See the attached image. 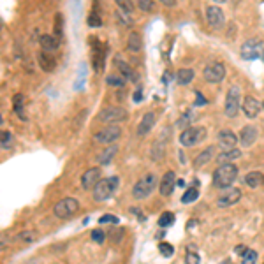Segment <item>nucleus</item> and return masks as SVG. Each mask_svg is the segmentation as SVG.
I'll list each match as a JSON object with an SVG mask.
<instances>
[{"label": "nucleus", "mask_w": 264, "mask_h": 264, "mask_svg": "<svg viewBox=\"0 0 264 264\" xmlns=\"http://www.w3.org/2000/svg\"><path fill=\"white\" fill-rule=\"evenodd\" d=\"M238 178V167L234 164H224L219 166L213 173V187L217 188H229Z\"/></svg>", "instance_id": "nucleus-1"}, {"label": "nucleus", "mask_w": 264, "mask_h": 264, "mask_svg": "<svg viewBox=\"0 0 264 264\" xmlns=\"http://www.w3.org/2000/svg\"><path fill=\"white\" fill-rule=\"evenodd\" d=\"M118 185H120V178L118 176L104 178V180H101L94 187V199L97 203L106 201V199H109L113 194H115V190L118 188Z\"/></svg>", "instance_id": "nucleus-2"}, {"label": "nucleus", "mask_w": 264, "mask_h": 264, "mask_svg": "<svg viewBox=\"0 0 264 264\" xmlns=\"http://www.w3.org/2000/svg\"><path fill=\"white\" fill-rule=\"evenodd\" d=\"M157 185H159V181H157L155 174H145L136 181L134 188H132V195H134V199H146L155 190Z\"/></svg>", "instance_id": "nucleus-3"}, {"label": "nucleus", "mask_w": 264, "mask_h": 264, "mask_svg": "<svg viewBox=\"0 0 264 264\" xmlns=\"http://www.w3.org/2000/svg\"><path fill=\"white\" fill-rule=\"evenodd\" d=\"M127 118H129V113H127V109L120 108V106H109V108H104L97 116L99 122L113 123V125H116L118 122H125Z\"/></svg>", "instance_id": "nucleus-4"}, {"label": "nucleus", "mask_w": 264, "mask_h": 264, "mask_svg": "<svg viewBox=\"0 0 264 264\" xmlns=\"http://www.w3.org/2000/svg\"><path fill=\"white\" fill-rule=\"evenodd\" d=\"M240 53L245 60L264 58V42L259 41V39H248V41L243 42Z\"/></svg>", "instance_id": "nucleus-5"}, {"label": "nucleus", "mask_w": 264, "mask_h": 264, "mask_svg": "<svg viewBox=\"0 0 264 264\" xmlns=\"http://www.w3.org/2000/svg\"><path fill=\"white\" fill-rule=\"evenodd\" d=\"M241 108V95H240V87H231L229 92H227L226 97V106H224V111H226V116L229 118H234L238 115Z\"/></svg>", "instance_id": "nucleus-6"}, {"label": "nucleus", "mask_w": 264, "mask_h": 264, "mask_svg": "<svg viewBox=\"0 0 264 264\" xmlns=\"http://www.w3.org/2000/svg\"><path fill=\"white\" fill-rule=\"evenodd\" d=\"M206 129L205 127H187L180 134V143L183 146H195L206 138Z\"/></svg>", "instance_id": "nucleus-7"}, {"label": "nucleus", "mask_w": 264, "mask_h": 264, "mask_svg": "<svg viewBox=\"0 0 264 264\" xmlns=\"http://www.w3.org/2000/svg\"><path fill=\"white\" fill-rule=\"evenodd\" d=\"M78 210H80V203H78V199L65 197V199H62V201L56 203L55 208H53V213H55L58 219H69V217H73Z\"/></svg>", "instance_id": "nucleus-8"}, {"label": "nucleus", "mask_w": 264, "mask_h": 264, "mask_svg": "<svg viewBox=\"0 0 264 264\" xmlns=\"http://www.w3.org/2000/svg\"><path fill=\"white\" fill-rule=\"evenodd\" d=\"M120 136H122V129H120L118 125H108V127H104V129H101L99 132H95L94 141L108 146V145H111V143H115Z\"/></svg>", "instance_id": "nucleus-9"}, {"label": "nucleus", "mask_w": 264, "mask_h": 264, "mask_svg": "<svg viewBox=\"0 0 264 264\" xmlns=\"http://www.w3.org/2000/svg\"><path fill=\"white\" fill-rule=\"evenodd\" d=\"M205 80L208 83H220V81L226 78V65L222 62H212L205 67V73H203Z\"/></svg>", "instance_id": "nucleus-10"}, {"label": "nucleus", "mask_w": 264, "mask_h": 264, "mask_svg": "<svg viewBox=\"0 0 264 264\" xmlns=\"http://www.w3.org/2000/svg\"><path fill=\"white\" fill-rule=\"evenodd\" d=\"M206 21L210 23V27L220 30L226 23V16H224V11L219 6H208L206 9Z\"/></svg>", "instance_id": "nucleus-11"}, {"label": "nucleus", "mask_w": 264, "mask_h": 264, "mask_svg": "<svg viewBox=\"0 0 264 264\" xmlns=\"http://www.w3.org/2000/svg\"><path fill=\"white\" fill-rule=\"evenodd\" d=\"M217 141H219V146L224 150V152H229V150H234L238 145V136L234 134L233 130L229 129H224L219 132L217 136Z\"/></svg>", "instance_id": "nucleus-12"}, {"label": "nucleus", "mask_w": 264, "mask_h": 264, "mask_svg": "<svg viewBox=\"0 0 264 264\" xmlns=\"http://www.w3.org/2000/svg\"><path fill=\"white\" fill-rule=\"evenodd\" d=\"M240 199H241V190L236 187H233L227 192H224L222 195H219V199H217V206H219V208H227V206L236 205Z\"/></svg>", "instance_id": "nucleus-13"}, {"label": "nucleus", "mask_w": 264, "mask_h": 264, "mask_svg": "<svg viewBox=\"0 0 264 264\" xmlns=\"http://www.w3.org/2000/svg\"><path fill=\"white\" fill-rule=\"evenodd\" d=\"M176 174H174V171H167L166 174L162 176V180L159 181V192L162 195H171L174 190V187H176Z\"/></svg>", "instance_id": "nucleus-14"}, {"label": "nucleus", "mask_w": 264, "mask_h": 264, "mask_svg": "<svg viewBox=\"0 0 264 264\" xmlns=\"http://www.w3.org/2000/svg\"><path fill=\"white\" fill-rule=\"evenodd\" d=\"M99 181H101V167H90V169L85 171L83 176H81V187H83L85 190H88V188L95 187Z\"/></svg>", "instance_id": "nucleus-15"}, {"label": "nucleus", "mask_w": 264, "mask_h": 264, "mask_svg": "<svg viewBox=\"0 0 264 264\" xmlns=\"http://www.w3.org/2000/svg\"><path fill=\"white\" fill-rule=\"evenodd\" d=\"M241 109H243L247 118H255L259 115V111H261V102L255 97H252V95H247L243 99V102H241Z\"/></svg>", "instance_id": "nucleus-16"}, {"label": "nucleus", "mask_w": 264, "mask_h": 264, "mask_svg": "<svg viewBox=\"0 0 264 264\" xmlns=\"http://www.w3.org/2000/svg\"><path fill=\"white\" fill-rule=\"evenodd\" d=\"M257 136H259V132L254 125H245L240 132V143L245 146V148H250V146L255 143V139H257Z\"/></svg>", "instance_id": "nucleus-17"}, {"label": "nucleus", "mask_w": 264, "mask_h": 264, "mask_svg": "<svg viewBox=\"0 0 264 264\" xmlns=\"http://www.w3.org/2000/svg\"><path fill=\"white\" fill-rule=\"evenodd\" d=\"M155 120H157V116H155V113L153 111L145 113L143 118H141V122H139V125H138V136L148 134V132L153 129V125H155Z\"/></svg>", "instance_id": "nucleus-18"}, {"label": "nucleus", "mask_w": 264, "mask_h": 264, "mask_svg": "<svg viewBox=\"0 0 264 264\" xmlns=\"http://www.w3.org/2000/svg\"><path fill=\"white\" fill-rule=\"evenodd\" d=\"M37 62H39V67H41L44 73H53L56 67V60L51 53H46V51H41L37 55Z\"/></svg>", "instance_id": "nucleus-19"}, {"label": "nucleus", "mask_w": 264, "mask_h": 264, "mask_svg": "<svg viewBox=\"0 0 264 264\" xmlns=\"http://www.w3.org/2000/svg\"><path fill=\"white\" fill-rule=\"evenodd\" d=\"M39 44H41L42 51L51 53V51H55V49L60 46V39L55 37V35L44 34V35H41V39H39Z\"/></svg>", "instance_id": "nucleus-20"}, {"label": "nucleus", "mask_w": 264, "mask_h": 264, "mask_svg": "<svg viewBox=\"0 0 264 264\" xmlns=\"http://www.w3.org/2000/svg\"><path fill=\"white\" fill-rule=\"evenodd\" d=\"M127 49L130 53H139L143 49V39L138 32H130L129 39H127Z\"/></svg>", "instance_id": "nucleus-21"}, {"label": "nucleus", "mask_w": 264, "mask_h": 264, "mask_svg": "<svg viewBox=\"0 0 264 264\" xmlns=\"http://www.w3.org/2000/svg\"><path fill=\"white\" fill-rule=\"evenodd\" d=\"M241 157V152L238 148L234 150H229V152H222L219 157H217V162H219V166H224V164H233V160L240 159Z\"/></svg>", "instance_id": "nucleus-22"}, {"label": "nucleus", "mask_w": 264, "mask_h": 264, "mask_svg": "<svg viewBox=\"0 0 264 264\" xmlns=\"http://www.w3.org/2000/svg\"><path fill=\"white\" fill-rule=\"evenodd\" d=\"M245 183L248 185L250 188H259L261 185H264V174L259 173V171H252L245 176Z\"/></svg>", "instance_id": "nucleus-23"}, {"label": "nucleus", "mask_w": 264, "mask_h": 264, "mask_svg": "<svg viewBox=\"0 0 264 264\" xmlns=\"http://www.w3.org/2000/svg\"><path fill=\"white\" fill-rule=\"evenodd\" d=\"M115 63H116V67L120 69V76H123L125 80H130V81H136V80H138L136 73L132 71V67H130L127 62H123V60H116Z\"/></svg>", "instance_id": "nucleus-24"}, {"label": "nucleus", "mask_w": 264, "mask_h": 264, "mask_svg": "<svg viewBox=\"0 0 264 264\" xmlns=\"http://www.w3.org/2000/svg\"><path fill=\"white\" fill-rule=\"evenodd\" d=\"M213 153H215V148H212V146H210V148H206L205 152H201L194 159V166L195 167H203L205 164H208L210 160L213 159Z\"/></svg>", "instance_id": "nucleus-25"}, {"label": "nucleus", "mask_w": 264, "mask_h": 264, "mask_svg": "<svg viewBox=\"0 0 264 264\" xmlns=\"http://www.w3.org/2000/svg\"><path fill=\"white\" fill-rule=\"evenodd\" d=\"M116 152H118V148H116L115 145H113V146H108V148H106L104 152L99 153V157H97L99 164H109V162H111L113 157L116 155Z\"/></svg>", "instance_id": "nucleus-26"}, {"label": "nucleus", "mask_w": 264, "mask_h": 264, "mask_svg": "<svg viewBox=\"0 0 264 264\" xmlns=\"http://www.w3.org/2000/svg\"><path fill=\"white\" fill-rule=\"evenodd\" d=\"M90 42H94V56H95V69L101 73L102 71V65H101V62H102V56H104V49H99L101 48V44H99V41L97 39H92Z\"/></svg>", "instance_id": "nucleus-27"}, {"label": "nucleus", "mask_w": 264, "mask_h": 264, "mask_svg": "<svg viewBox=\"0 0 264 264\" xmlns=\"http://www.w3.org/2000/svg\"><path fill=\"white\" fill-rule=\"evenodd\" d=\"M13 108H14V113H16L20 118H25V99H23V95H20V94H16L13 97Z\"/></svg>", "instance_id": "nucleus-28"}, {"label": "nucleus", "mask_w": 264, "mask_h": 264, "mask_svg": "<svg viewBox=\"0 0 264 264\" xmlns=\"http://www.w3.org/2000/svg\"><path fill=\"white\" fill-rule=\"evenodd\" d=\"M194 80V71L192 69H180L176 73V81L180 85H188Z\"/></svg>", "instance_id": "nucleus-29"}, {"label": "nucleus", "mask_w": 264, "mask_h": 264, "mask_svg": "<svg viewBox=\"0 0 264 264\" xmlns=\"http://www.w3.org/2000/svg\"><path fill=\"white\" fill-rule=\"evenodd\" d=\"M16 240L20 241V243H34V241L37 240V233H35V231H21L16 236Z\"/></svg>", "instance_id": "nucleus-30"}, {"label": "nucleus", "mask_w": 264, "mask_h": 264, "mask_svg": "<svg viewBox=\"0 0 264 264\" xmlns=\"http://www.w3.org/2000/svg\"><path fill=\"white\" fill-rule=\"evenodd\" d=\"M197 197H199V188L197 187H190L183 194V197H181V203H183V205H190V203H194Z\"/></svg>", "instance_id": "nucleus-31"}, {"label": "nucleus", "mask_w": 264, "mask_h": 264, "mask_svg": "<svg viewBox=\"0 0 264 264\" xmlns=\"http://www.w3.org/2000/svg\"><path fill=\"white\" fill-rule=\"evenodd\" d=\"M106 83L111 85V87H115V88H122L123 85H125V78L116 76V74H109V76H106Z\"/></svg>", "instance_id": "nucleus-32"}, {"label": "nucleus", "mask_w": 264, "mask_h": 264, "mask_svg": "<svg viewBox=\"0 0 264 264\" xmlns=\"http://www.w3.org/2000/svg\"><path fill=\"white\" fill-rule=\"evenodd\" d=\"M2 150H9L13 148V143H14V138L9 130H2Z\"/></svg>", "instance_id": "nucleus-33"}, {"label": "nucleus", "mask_w": 264, "mask_h": 264, "mask_svg": "<svg viewBox=\"0 0 264 264\" xmlns=\"http://www.w3.org/2000/svg\"><path fill=\"white\" fill-rule=\"evenodd\" d=\"M173 222H174V215L171 212L162 213L160 219H159V226L160 227H169V226H173Z\"/></svg>", "instance_id": "nucleus-34"}, {"label": "nucleus", "mask_w": 264, "mask_h": 264, "mask_svg": "<svg viewBox=\"0 0 264 264\" xmlns=\"http://www.w3.org/2000/svg\"><path fill=\"white\" fill-rule=\"evenodd\" d=\"M257 262V252L255 250H247L241 257V264H255Z\"/></svg>", "instance_id": "nucleus-35"}, {"label": "nucleus", "mask_w": 264, "mask_h": 264, "mask_svg": "<svg viewBox=\"0 0 264 264\" xmlns=\"http://www.w3.org/2000/svg\"><path fill=\"white\" fill-rule=\"evenodd\" d=\"M159 250H160V254H162L164 257H171V255L174 254L173 245H169V243H160L159 245Z\"/></svg>", "instance_id": "nucleus-36"}, {"label": "nucleus", "mask_w": 264, "mask_h": 264, "mask_svg": "<svg viewBox=\"0 0 264 264\" xmlns=\"http://www.w3.org/2000/svg\"><path fill=\"white\" fill-rule=\"evenodd\" d=\"M116 6L120 7V11H123V13H127V14H132V11H134V6H132L129 0H118Z\"/></svg>", "instance_id": "nucleus-37"}, {"label": "nucleus", "mask_w": 264, "mask_h": 264, "mask_svg": "<svg viewBox=\"0 0 264 264\" xmlns=\"http://www.w3.org/2000/svg\"><path fill=\"white\" fill-rule=\"evenodd\" d=\"M88 25H90V27H101V25H102L101 16H99L95 11H92L90 16H88Z\"/></svg>", "instance_id": "nucleus-38"}, {"label": "nucleus", "mask_w": 264, "mask_h": 264, "mask_svg": "<svg viewBox=\"0 0 264 264\" xmlns=\"http://www.w3.org/2000/svg\"><path fill=\"white\" fill-rule=\"evenodd\" d=\"M92 240H94L95 243H104V241H106V234H104V231H102V229H95V231H92Z\"/></svg>", "instance_id": "nucleus-39"}, {"label": "nucleus", "mask_w": 264, "mask_h": 264, "mask_svg": "<svg viewBox=\"0 0 264 264\" xmlns=\"http://www.w3.org/2000/svg\"><path fill=\"white\" fill-rule=\"evenodd\" d=\"M138 7L141 11H145V13H148V11H152L153 7H155V2H152V0H139Z\"/></svg>", "instance_id": "nucleus-40"}, {"label": "nucleus", "mask_w": 264, "mask_h": 264, "mask_svg": "<svg viewBox=\"0 0 264 264\" xmlns=\"http://www.w3.org/2000/svg\"><path fill=\"white\" fill-rule=\"evenodd\" d=\"M55 37L62 39V14H56L55 18Z\"/></svg>", "instance_id": "nucleus-41"}, {"label": "nucleus", "mask_w": 264, "mask_h": 264, "mask_svg": "<svg viewBox=\"0 0 264 264\" xmlns=\"http://www.w3.org/2000/svg\"><path fill=\"white\" fill-rule=\"evenodd\" d=\"M99 224H113V226H118L120 220L113 215H102L101 219H99Z\"/></svg>", "instance_id": "nucleus-42"}, {"label": "nucleus", "mask_w": 264, "mask_h": 264, "mask_svg": "<svg viewBox=\"0 0 264 264\" xmlns=\"http://www.w3.org/2000/svg\"><path fill=\"white\" fill-rule=\"evenodd\" d=\"M122 234H123V229H120V227H116L115 231H111V233H109V238H111V240L115 241V243H118L120 238H122Z\"/></svg>", "instance_id": "nucleus-43"}, {"label": "nucleus", "mask_w": 264, "mask_h": 264, "mask_svg": "<svg viewBox=\"0 0 264 264\" xmlns=\"http://www.w3.org/2000/svg\"><path fill=\"white\" fill-rule=\"evenodd\" d=\"M185 261H187V264H199V255H195L194 252H188Z\"/></svg>", "instance_id": "nucleus-44"}, {"label": "nucleus", "mask_w": 264, "mask_h": 264, "mask_svg": "<svg viewBox=\"0 0 264 264\" xmlns=\"http://www.w3.org/2000/svg\"><path fill=\"white\" fill-rule=\"evenodd\" d=\"M195 97H197V101H195V104L197 106H203V104H206V99L203 97L201 95V92H195Z\"/></svg>", "instance_id": "nucleus-45"}, {"label": "nucleus", "mask_w": 264, "mask_h": 264, "mask_svg": "<svg viewBox=\"0 0 264 264\" xmlns=\"http://www.w3.org/2000/svg\"><path fill=\"white\" fill-rule=\"evenodd\" d=\"M162 4L166 7H173V6H176V0H162Z\"/></svg>", "instance_id": "nucleus-46"}, {"label": "nucleus", "mask_w": 264, "mask_h": 264, "mask_svg": "<svg viewBox=\"0 0 264 264\" xmlns=\"http://www.w3.org/2000/svg\"><path fill=\"white\" fill-rule=\"evenodd\" d=\"M134 101H136V102H141V90H138V92L134 94Z\"/></svg>", "instance_id": "nucleus-47"}, {"label": "nucleus", "mask_w": 264, "mask_h": 264, "mask_svg": "<svg viewBox=\"0 0 264 264\" xmlns=\"http://www.w3.org/2000/svg\"><path fill=\"white\" fill-rule=\"evenodd\" d=\"M236 252H238V254H245V252H247V248H245V247H238Z\"/></svg>", "instance_id": "nucleus-48"}, {"label": "nucleus", "mask_w": 264, "mask_h": 264, "mask_svg": "<svg viewBox=\"0 0 264 264\" xmlns=\"http://www.w3.org/2000/svg\"><path fill=\"white\" fill-rule=\"evenodd\" d=\"M178 187H185V181L183 180H178Z\"/></svg>", "instance_id": "nucleus-49"}, {"label": "nucleus", "mask_w": 264, "mask_h": 264, "mask_svg": "<svg viewBox=\"0 0 264 264\" xmlns=\"http://www.w3.org/2000/svg\"><path fill=\"white\" fill-rule=\"evenodd\" d=\"M224 264H231V262H229V261H226V262H224Z\"/></svg>", "instance_id": "nucleus-50"}, {"label": "nucleus", "mask_w": 264, "mask_h": 264, "mask_svg": "<svg viewBox=\"0 0 264 264\" xmlns=\"http://www.w3.org/2000/svg\"><path fill=\"white\" fill-rule=\"evenodd\" d=\"M262 109H264V102H262Z\"/></svg>", "instance_id": "nucleus-51"}]
</instances>
